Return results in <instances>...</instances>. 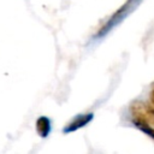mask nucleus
<instances>
[{
	"label": "nucleus",
	"instance_id": "f257e3e1",
	"mask_svg": "<svg viewBox=\"0 0 154 154\" xmlns=\"http://www.w3.org/2000/svg\"><path fill=\"white\" fill-rule=\"evenodd\" d=\"M143 0H126L108 19L107 22L99 29L97 34H96V37L100 38V37H103L106 36L111 30H113L117 25H119L131 12L135 11V8L142 2Z\"/></svg>",
	"mask_w": 154,
	"mask_h": 154
},
{
	"label": "nucleus",
	"instance_id": "f03ea898",
	"mask_svg": "<svg viewBox=\"0 0 154 154\" xmlns=\"http://www.w3.org/2000/svg\"><path fill=\"white\" fill-rule=\"evenodd\" d=\"M130 111L132 113L134 119L144 122L149 125L154 124V105L153 103H143V102L136 101L130 106Z\"/></svg>",
	"mask_w": 154,
	"mask_h": 154
},
{
	"label": "nucleus",
	"instance_id": "7ed1b4c3",
	"mask_svg": "<svg viewBox=\"0 0 154 154\" xmlns=\"http://www.w3.org/2000/svg\"><path fill=\"white\" fill-rule=\"evenodd\" d=\"M94 118L93 113H84V114H78L76 116L65 128H64V134H70L73 131H77L81 128H84L85 125H88Z\"/></svg>",
	"mask_w": 154,
	"mask_h": 154
},
{
	"label": "nucleus",
	"instance_id": "20e7f679",
	"mask_svg": "<svg viewBox=\"0 0 154 154\" xmlns=\"http://www.w3.org/2000/svg\"><path fill=\"white\" fill-rule=\"evenodd\" d=\"M51 130H52V124H51L49 118H47L45 116L38 117L36 120V131H37L38 136L45 138L51 134Z\"/></svg>",
	"mask_w": 154,
	"mask_h": 154
},
{
	"label": "nucleus",
	"instance_id": "39448f33",
	"mask_svg": "<svg viewBox=\"0 0 154 154\" xmlns=\"http://www.w3.org/2000/svg\"><path fill=\"white\" fill-rule=\"evenodd\" d=\"M132 122H134V125L138 130L143 131L144 134H147L149 137H152L154 140V128H152V125H149L144 122H141V120H136V119H132Z\"/></svg>",
	"mask_w": 154,
	"mask_h": 154
},
{
	"label": "nucleus",
	"instance_id": "423d86ee",
	"mask_svg": "<svg viewBox=\"0 0 154 154\" xmlns=\"http://www.w3.org/2000/svg\"><path fill=\"white\" fill-rule=\"evenodd\" d=\"M149 97H150V103L154 105V88L152 89V91H150V96H149Z\"/></svg>",
	"mask_w": 154,
	"mask_h": 154
}]
</instances>
